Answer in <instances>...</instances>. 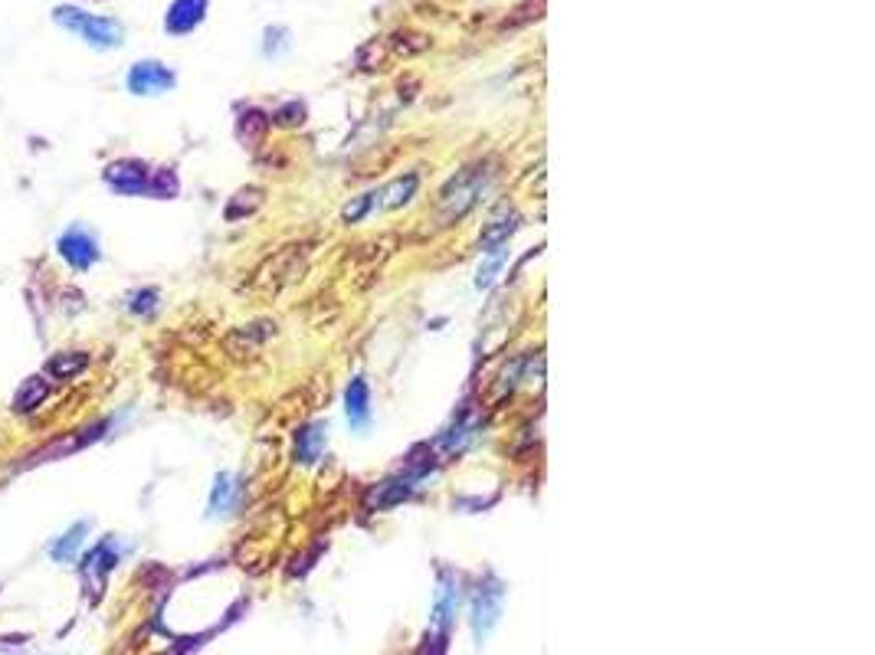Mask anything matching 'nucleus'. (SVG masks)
<instances>
[{
  "label": "nucleus",
  "instance_id": "obj_4",
  "mask_svg": "<svg viewBox=\"0 0 875 655\" xmlns=\"http://www.w3.org/2000/svg\"><path fill=\"white\" fill-rule=\"evenodd\" d=\"M466 600V583L453 567L436 570V593H433V610H430V633L449 639L456 626L459 606Z\"/></svg>",
  "mask_w": 875,
  "mask_h": 655
},
{
  "label": "nucleus",
  "instance_id": "obj_1",
  "mask_svg": "<svg viewBox=\"0 0 875 655\" xmlns=\"http://www.w3.org/2000/svg\"><path fill=\"white\" fill-rule=\"evenodd\" d=\"M102 177L105 184L122 197H174L177 194V177L168 168L151 171L148 164L138 158L112 161Z\"/></svg>",
  "mask_w": 875,
  "mask_h": 655
},
{
  "label": "nucleus",
  "instance_id": "obj_6",
  "mask_svg": "<svg viewBox=\"0 0 875 655\" xmlns=\"http://www.w3.org/2000/svg\"><path fill=\"white\" fill-rule=\"evenodd\" d=\"M482 187H486V171L482 168H469L463 174H456L449 187L440 194V204L446 207V220H459L463 213L476 204Z\"/></svg>",
  "mask_w": 875,
  "mask_h": 655
},
{
  "label": "nucleus",
  "instance_id": "obj_5",
  "mask_svg": "<svg viewBox=\"0 0 875 655\" xmlns=\"http://www.w3.org/2000/svg\"><path fill=\"white\" fill-rule=\"evenodd\" d=\"M56 249H59V256L69 262V269H76V272H89L102 259L96 233H92L89 226H82V223L69 226V230L59 236Z\"/></svg>",
  "mask_w": 875,
  "mask_h": 655
},
{
  "label": "nucleus",
  "instance_id": "obj_9",
  "mask_svg": "<svg viewBox=\"0 0 875 655\" xmlns=\"http://www.w3.org/2000/svg\"><path fill=\"white\" fill-rule=\"evenodd\" d=\"M115 561H118V554H115V544L112 541L96 544L86 557H82L79 570H82V580H86L89 593H99L105 587V577L112 574Z\"/></svg>",
  "mask_w": 875,
  "mask_h": 655
},
{
  "label": "nucleus",
  "instance_id": "obj_11",
  "mask_svg": "<svg viewBox=\"0 0 875 655\" xmlns=\"http://www.w3.org/2000/svg\"><path fill=\"white\" fill-rule=\"evenodd\" d=\"M345 413L354 433H364L371 426V384L361 374L351 377V384L345 387Z\"/></svg>",
  "mask_w": 875,
  "mask_h": 655
},
{
  "label": "nucleus",
  "instance_id": "obj_21",
  "mask_svg": "<svg viewBox=\"0 0 875 655\" xmlns=\"http://www.w3.org/2000/svg\"><path fill=\"white\" fill-rule=\"evenodd\" d=\"M158 289H135L132 295H128V312H135L141 318L155 315L158 312Z\"/></svg>",
  "mask_w": 875,
  "mask_h": 655
},
{
  "label": "nucleus",
  "instance_id": "obj_17",
  "mask_svg": "<svg viewBox=\"0 0 875 655\" xmlns=\"http://www.w3.org/2000/svg\"><path fill=\"white\" fill-rule=\"evenodd\" d=\"M259 207H263V190H259V187H246V190H240V194L230 200L227 210H223V217L233 223V220L253 217Z\"/></svg>",
  "mask_w": 875,
  "mask_h": 655
},
{
  "label": "nucleus",
  "instance_id": "obj_20",
  "mask_svg": "<svg viewBox=\"0 0 875 655\" xmlns=\"http://www.w3.org/2000/svg\"><path fill=\"white\" fill-rule=\"evenodd\" d=\"M486 256H489L486 266L479 269V279H476L479 289H492V282L499 279V272L505 269V262H508V249H495V253H486Z\"/></svg>",
  "mask_w": 875,
  "mask_h": 655
},
{
  "label": "nucleus",
  "instance_id": "obj_18",
  "mask_svg": "<svg viewBox=\"0 0 875 655\" xmlns=\"http://www.w3.org/2000/svg\"><path fill=\"white\" fill-rule=\"evenodd\" d=\"M515 230H518V217H505V220L489 223V230L482 233V240H479V249H482V253H495V249H505Z\"/></svg>",
  "mask_w": 875,
  "mask_h": 655
},
{
  "label": "nucleus",
  "instance_id": "obj_12",
  "mask_svg": "<svg viewBox=\"0 0 875 655\" xmlns=\"http://www.w3.org/2000/svg\"><path fill=\"white\" fill-rule=\"evenodd\" d=\"M417 184L420 177L417 174H407V177H394L390 184L377 187V210H397L410 204V197L417 194Z\"/></svg>",
  "mask_w": 875,
  "mask_h": 655
},
{
  "label": "nucleus",
  "instance_id": "obj_23",
  "mask_svg": "<svg viewBox=\"0 0 875 655\" xmlns=\"http://www.w3.org/2000/svg\"><path fill=\"white\" fill-rule=\"evenodd\" d=\"M263 53L269 56V59H279L282 53L289 50V30L286 27H269L266 33H263Z\"/></svg>",
  "mask_w": 875,
  "mask_h": 655
},
{
  "label": "nucleus",
  "instance_id": "obj_8",
  "mask_svg": "<svg viewBox=\"0 0 875 655\" xmlns=\"http://www.w3.org/2000/svg\"><path fill=\"white\" fill-rule=\"evenodd\" d=\"M207 10L210 0H171L168 14H164V30L171 37H187V33H194L207 20Z\"/></svg>",
  "mask_w": 875,
  "mask_h": 655
},
{
  "label": "nucleus",
  "instance_id": "obj_14",
  "mask_svg": "<svg viewBox=\"0 0 875 655\" xmlns=\"http://www.w3.org/2000/svg\"><path fill=\"white\" fill-rule=\"evenodd\" d=\"M86 534H89V521L73 524V528H69L63 538H56L50 544V557H53V561H59V564H73L76 557H79L82 541H86Z\"/></svg>",
  "mask_w": 875,
  "mask_h": 655
},
{
  "label": "nucleus",
  "instance_id": "obj_15",
  "mask_svg": "<svg viewBox=\"0 0 875 655\" xmlns=\"http://www.w3.org/2000/svg\"><path fill=\"white\" fill-rule=\"evenodd\" d=\"M46 397H50V380H46V377H27L20 384V390L14 393V410L17 413H30V410H37Z\"/></svg>",
  "mask_w": 875,
  "mask_h": 655
},
{
  "label": "nucleus",
  "instance_id": "obj_2",
  "mask_svg": "<svg viewBox=\"0 0 875 655\" xmlns=\"http://www.w3.org/2000/svg\"><path fill=\"white\" fill-rule=\"evenodd\" d=\"M53 20L63 27L66 33H73L82 43H89L92 50H118L125 43V27L112 17H99V14H89L82 7H56L53 10Z\"/></svg>",
  "mask_w": 875,
  "mask_h": 655
},
{
  "label": "nucleus",
  "instance_id": "obj_24",
  "mask_svg": "<svg viewBox=\"0 0 875 655\" xmlns=\"http://www.w3.org/2000/svg\"><path fill=\"white\" fill-rule=\"evenodd\" d=\"M269 122L286 125V128L302 125V122H305V105H302V102H286V105H282V109H276V115L269 118Z\"/></svg>",
  "mask_w": 875,
  "mask_h": 655
},
{
  "label": "nucleus",
  "instance_id": "obj_3",
  "mask_svg": "<svg viewBox=\"0 0 875 655\" xmlns=\"http://www.w3.org/2000/svg\"><path fill=\"white\" fill-rule=\"evenodd\" d=\"M505 593H508L505 580L499 574H492V570L482 574L469 593V626L479 646H486L489 636L495 633V626H499L502 610H505Z\"/></svg>",
  "mask_w": 875,
  "mask_h": 655
},
{
  "label": "nucleus",
  "instance_id": "obj_10",
  "mask_svg": "<svg viewBox=\"0 0 875 655\" xmlns=\"http://www.w3.org/2000/svg\"><path fill=\"white\" fill-rule=\"evenodd\" d=\"M325 443H328V423L322 420L305 423L302 430H295V439H292L295 462H299V466H315V462L322 459Z\"/></svg>",
  "mask_w": 875,
  "mask_h": 655
},
{
  "label": "nucleus",
  "instance_id": "obj_13",
  "mask_svg": "<svg viewBox=\"0 0 875 655\" xmlns=\"http://www.w3.org/2000/svg\"><path fill=\"white\" fill-rule=\"evenodd\" d=\"M240 502V482L233 472H220L210 488V515H227Z\"/></svg>",
  "mask_w": 875,
  "mask_h": 655
},
{
  "label": "nucleus",
  "instance_id": "obj_7",
  "mask_svg": "<svg viewBox=\"0 0 875 655\" xmlns=\"http://www.w3.org/2000/svg\"><path fill=\"white\" fill-rule=\"evenodd\" d=\"M125 86L132 95H164L177 86V76L174 69H168L158 59H141L125 76Z\"/></svg>",
  "mask_w": 875,
  "mask_h": 655
},
{
  "label": "nucleus",
  "instance_id": "obj_22",
  "mask_svg": "<svg viewBox=\"0 0 875 655\" xmlns=\"http://www.w3.org/2000/svg\"><path fill=\"white\" fill-rule=\"evenodd\" d=\"M269 125H273V122H269V118H266L263 112L250 109V112H246V115L240 118V138H243V141H259Z\"/></svg>",
  "mask_w": 875,
  "mask_h": 655
},
{
  "label": "nucleus",
  "instance_id": "obj_16",
  "mask_svg": "<svg viewBox=\"0 0 875 655\" xmlns=\"http://www.w3.org/2000/svg\"><path fill=\"white\" fill-rule=\"evenodd\" d=\"M86 364H89V357L82 351H63V354H53L50 361H46V374H50L53 380H69V377H76Z\"/></svg>",
  "mask_w": 875,
  "mask_h": 655
},
{
  "label": "nucleus",
  "instance_id": "obj_19",
  "mask_svg": "<svg viewBox=\"0 0 875 655\" xmlns=\"http://www.w3.org/2000/svg\"><path fill=\"white\" fill-rule=\"evenodd\" d=\"M377 210V190H368V194H361V197H354L351 204L341 210V220H345L348 226L351 223H361L364 217H371V213Z\"/></svg>",
  "mask_w": 875,
  "mask_h": 655
}]
</instances>
